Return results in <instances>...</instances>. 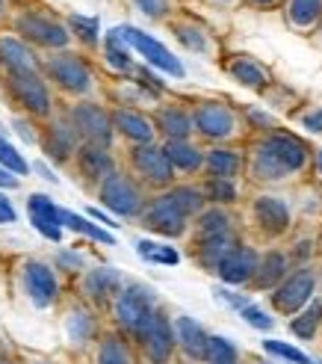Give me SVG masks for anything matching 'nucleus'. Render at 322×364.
<instances>
[{
    "label": "nucleus",
    "mask_w": 322,
    "mask_h": 364,
    "mask_svg": "<svg viewBox=\"0 0 322 364\" xmlns=\"http://www.w3.org/2000/svg\"><path fill=\"white\" fill-rule=\"evenodd\" d=\"M157 311L154 308V290L145 284H128L121 287V294L116 299V320L121 329H128L139 338L142 326L151 320V314Z\"/></svg>",
    "instance_id": "nucleus-1"
},
{
    "label": "nucleus",
    "mask_w": 322,
    "mask_h": 364,
    "mask_svg": "<svg viewBox=\"0 0 322 364\" xmlns=\"http://www.w3.org/2000/svg\"><path fill=\"white\" fill-rule=\"evenodd\" d=\"M101 202L118 216H139L145 210L142 190L121 172H110L101 181Z\"/></svg>",
    "instance_id": "nucleus-2"
},
{
    "label": "nucleus",
    "mask_w": 322,
    "mask_h": 364,
    "mask_svg": "<svg viewBox=\"0 0 322 364\" xmlns=\"http://www.w3.org/2000/svg\"><path fill=\"white\" fill-rule=\"evenodd\" d=\"M187 220L189 216L177 208V202L172 198V193H163L148 202V208L142 210V225L163 234V237H181L187 231Z\"/></svg>",
    "instance_id": "nucleus-3"
},
{
    "label": "nucleus",
    "mask_w": 322,
    "mask_h": 364,
    "mask_svg": "<svg viewBox=\"0 0 322 364\" xmlns=\"http://www.w3.org/2000/svg\"><path fill=\"white\" fill-rule=\"evenodd\" d=\"M313 287H316V272L311 267H301V269H296L293 276H287L275 287L272 305L278 308L281 314H296L311 302Z\"/></svg>",
    "instance_id": "nucleus-4"
},
{
    "label": "nucleus",
    "mask_w": 322,
    "mask_h": 364,
    "mask_svg": "<svg viewBox=\"0 0 322 364\" xmlns=\"http://www.w3.org/2000/svg\"><path fill=\"white\" fill-rule=\"evenodd\" d=\"M6 86L18 104H24L33 116L50 113V95L48 86L39 77V71H6Z\"/></svg>",
    "instance_id": "nucleus-5"
},
{
    "label": "nucleus",
    "mask_w": 322,
    "mask_h": 364,
    "mask_svg": "<svg viewBox=\"0 0 322 364\" xmlns=\"http://www.w3.org/2000/svg\"><path fill=\"white\" fill-rule=\"evenodd\" d=\"M118 30H121V36H124V42H128L133 50H139L142 57H145L148 65L166 71V75H172V77H184L181 60H177L166 45H160L157 39H151L148 33H142V30H136V27H118Z\"/></svg>",
    "instance_id": "nucleus-6"
},
{
    "label": "nucleus",
    "mask_w": 322,
    "mask_h": 364,
    "mask_svg": "<svg viewBox=\"0 0 322 364\" xmlns=\"http://www.w3.org/2000/svg\"><path fill=\"white\" fill-rule=\"evenodd\" d=\"M45 68H48L50 80L57 86H62L65 92L83 95V92L92 89V71H89V65L80 57H74V53L62 50V53H57V57H50Z\"/></svg>",
    "instance_id": "nucleus-7"
},
{
    "label": "nucleus",
    "mask_w": 322,
    "mask_h": 364,
    "mask_svg": "<svg viewBox=\"0 0 322 364\" xmlns=\"http://www.w3.org/2000/svg\"><path fill=\"white\" fill-rule=\"evenodd\" d=\"M139 341H142V350H145L148 361L151 364H166L174 353V326L169 323V317L163 311H154L151 320L142 326L139 332Z\"/></svg>",
    "instance_id": "nucleus-8"
},
{
    "label": "nucleus",
    "mask_w": 322,
    "mask_h": 364,
    "mask_svg": "<svg viewBox=\"0 0 322 364\" xmlns=\"http://www.w3.org/2000/svg\"><path fill=\"white\" fill-rule=\"evenodd\" d=\"M71 127L74 134L86 139V145H110L113 136V119L106 116L98 104H77L71 110Z\"/></svg>",
    "instance_id": "nucleus-9"
},
{
    "label": "nucleus",
    "mask_w": 322,
    "mask_h": 364,
    "mask_svg": "<svg viewBox=\"0 0 322 364\" xmlns=\"http://www.w3.org/2000/svg\"><path fill=\"white\" fill-rule=\"evenodd\" d=\"M192 119H195V131L207 139H228L237 131V116L222 101H201L195 107Z\"/></svg>",
    "instance_id": "nucleus-10"
},
{
    "label": "nucleus",
    "mask_w": 322,
    "mask_h": 364,
    "mask_svg": "<svg viewBox=\"0 0 322 364\" xmlns=\"http://www.w3.org/2000/svg\"><path fill=\"white\" fill-rule=\"evenodd\" d=\"M131 157H133L136 172L145 178L151 187H169V184H172L174 166L169 163L166 151H163V149H157L154 142H148V145H136Z\"/></svg>",
    "instance_id": "nucleus-11"
},
{
    "label": "nucleus",
    "mask_w": 322,
    "mask_h": 364,
    "mask_svg": "<svg viewBox=\"0 0 322 364\" xmlns=\"http://www.w3.org/2000/svg\"><path fill=\"white\" fill-rule=\"evenodd\" d=\"M18 30L42 48H65L71 39L60 21H50L48 15H39V12H24L18 18Z\"/></svg>",
    "instance_id": "nucleus-12"
},
{
    "label": "nucleus",
    "mask_w": 322,
    "mask_h": 364,
    "mask_svg": "<svg viewBox=\"0 0 322 364\" xmlns=\"http://www.w3.org/2000/svg\"><path fill=\"white\" fill-rule=\"evenodd\" d=\"M260 145L275 157V163L287 175L305 169V163H308V145L301 142L299 136H293V134H270Z\"/></svg>",
    "instance_id": "nucleus-13"
},
{
    "label": "nucleus",
    "mask_w": 322,
    "mask_h": 364,
    "mask_svg": "<svg viewBox=\"0 0 322 364\" xmlns=\"http://www.w3.org/2000/svg\"><path fill=\"white\" fill-rule=\"evenodd\" d=\"M257 267H260L257 252L252 246H237L225 255V261L219 264L216 272L225 284H245V282H255Z\"/></svg>",
    "instance_id": "nucleus-14"
},
{
    "label": "nucleus",
    "mask_w": 322,
    "mask_h": 364,
    "mask_svg": "<svg viewBox=\"0 0 322 364\" xmlns=\"http://www.w3.org/2000/svg\"><path fill=\"white\" fill-rule=\"evenodd\" d=\"M27 208H30V223L33 228L42 234V237L60 243L62 240V216H60V208L50 202L48 196L42 193H33L27 198Z\"/></svg>",
    "instance_id": "nucleus-15"
},
{
    "label": "nucleus",
    "mask_w": 322,
    "mask_h": 364,
    "mask_svg": "<svg viewBox=\"0 0 322 364\" xmlns=\"http://www.w3.org/2000/svg\"><path fill=\"white\" fill-rule=\"evenodd\" d=\"M24 287H27V296L33 299L35 308H48L57 299V279H53V269L48 264L30 261L24 267Z\"/></svg>",
    "instance_id": "nucleus-16"
},
{
    "label": "nucleus",
    "mask_w": 322,
    "mask_h": 364,
    "mask_svg": "<svg viewBox=\"0 0 322 364\" xmlns=\"http://www.w3.org/2000/svg\"><path fill=\"white\" fill-rule=\"evenodd\" d=\"M255 223L260 225L263 234L278 237V234L290 228V208L275 196H260L255 202Z\"/></svg>",
    "instance_id": "nucleus-17"
},
{
    "label": "nucleus",
    "mask_w": 322,
    "mask_h": 364,
    "mask_svg": "<svg viewBox=\"0 0 322 364\" xmlns=\"http://www.w3.org/2000/svg\"><path fill=\"white\" fill-rule=\"evenodd\" d=\"M174 338L184 347V353L195 361H207V347H210V335L201 329L192 317H174Z\"/></svg>",
    "instance_id": "nucleus-18"
},
{
    "label": "nucleus",
    "mask_w": 322,
    "mask_h": 364,
    "mask_svg": "<svg viewBox=\"0 0 322 364\" xmlns=\"http://www.w3.org/2000/svg\"><path fill=\"white\" fill-rule=\"evenodd\" d=\"M237 246L240 243H237V237L231 231L228 234H210V237H199V240H195V258H199L201 267L216 272L219 264L225 261V255L231 249H237Z\"/></svg>",
    "instance_id": "nucleus-19"
},
{
    "label": "nucleus",
    "mask_w": 322,
    "mask_h": 364,
    "mask_svg": "<svg viewBox=\"0 0 322 364\" xmlns=\"http://www.w3.org/2000/svg\"><path fill=\"white\" fill-rule=\"evenodd\" d=\"M83 294L95 302H106L113 294H121V276L113 267H98L89 269L83 279Z\"/></svg>",
    "instance_id": "nucleus-20"
},
{
    "label": "nucleus",
    "mask_w": 322,
    "mask_h": 364,
    "mask_svg": "<svg viewBox=\"0 0 322 364\" xmlns=\"http://www.w3.org/2000/svg\"><path fill=\"white\" fill-rule=\"evenodd\" d=\"M113 127H118L124 136L139 142V145L154 142V131H157V127L151 124V119H145L136 110H116L113 113Z\"/></svg>",
    "instance_id": "nucleus-21"
},
{
    "label": "nucleus",
    "mask_w": 322,
    "mask_h": 364,
    "mask_svg": "<svg viewBox=\"0 0 322 364\" xmlns=\"http://www.w3.org/2000/svg\"><path fill=\"white\" fill-rule=\"evenodd\" d=\"M77 166L89 181H104L113 169V157L104 145H83L77 151Z\"/></svg>",
    "instance_id": "nucleus-22"
},
{
    "label": "nucleus",
    "mask_w": 322,
    "mask_h": 364,
    "mask_svg": "<svg viewBox=\"0 0 322 364\" xmlns=\"http://www.w3.org/2000/svg\"><path fill=\"white\" fill-rule=\"evenodd\" d=\"M163 151H166V157H169V163L174 169H181V172H199L201 166H204V154L195 149L192 142H187V139H166V145H163Z\"/></svg>",
    "instance_id": "nucleus-23"
},
{
    "label": "nucleus",
    "mask_w": 322,
    "mask_h": 364,
    "mask_svg": "<svg viewBox=\"0 0 322 364\" xmlns=\"http://www.w3.org/2000/svg\"><path fill=\"white\" fill-rule=\"evenodd\" d=\"M0 65L6 71H39V63H35L30 48L18 39H9V36L0 39Z\"/></svg>",
    "instance_id": "nucleus-24"
},
{
    "label": "nucleus",
    "mask_w": 322,
    "mask_h": 364,
    "mask_svg": "<svg viewBox=\"0 0 322 364\" xmlns=\"http://www.w3.org/2000/svg\"><path fill=\"white\" fill-rule=\"evenodd\" d=\"M157 127L166 134V139H187L195 131V119L181 107H163L157 113Z\"/></svg>",
    "instance_id": "nucleus-25"
},
{
    "label": "nucleus",
    "mask_w": 322,
    "mask_h": 364,
    "mask_svg": "<svg viewBox=\"0 0 322 364\" xmlns=\"http://www.w3.org/2000/svg\"><path fill=\"white\" fill-rule=\"evenodd\" d=\"M287 279V255L284 252H270L260 258L257 276H255V287L257 290H272Z\"/></svg>",
    "instance_id": "nucleus-26"
},
{
    "label": "nucleus",
    "mask_w": 322,
    "mask_h": 364,
    "mask_svg": "<svg viewBox=\"0 0 322 364\" xmlns=\"http://www.w3.org/2000/svg\"><path fill=\"white\" fill-rule=\"evenodd\" d=\"M204 166L213 178H228L234 181V175L240 172V154L231 151V149H213L204 160Z\"/></svg>",
    "instance_id": "nucleus-27"
},
{
    "label": "nucleus",
    "mask_w": 322,
    "mask_h": 364,
    "mask_svg": "<svg viewBox=\"0 0 322 364\" xmlns=\"http://www.w3.org/2000/svg\"><path fill=\"white\" fill-rule=\"evenodd\" d=\"M60 216H62V225H68L71 231L86 234V237H92V240H98V243H106V246L116 243V237H113L110 231H104L98 223H89L86 216H80V213H71V210H62V208H60Z\"/></svg>",
    "instance_id": "nucleus-28"
},
{
    "label": "nucleus",
    "mask_w": 322,
    "mask_h": 364,
    "mask_svg": "<svg viewBox=\"0 0 322 364\" xmlns=\"http://www.w3.org/2000/svg\"><path fill=\"white\" fill-rule=\"evenodd\" d=\"M231 75L248 89H263L266 83H270V75L263 71V65H257L255 60H248V57H240V60L231 63Z\"/></svg>",
    "instance_id": "nucleus-29"
},
{
    "label": "nucleus",
    "mask_w": 322,
    "mask_h": 364,
    "mask_svg": "<svg viewBox=\"0 0 322 364\" xmlns=\"http://www.w3.org/2000/svg\"><path fill=\"white\" fill-rule=\"evenodd\" d=\"M287 18L301 30L313 27L322 18V0H287Z\"/></svg>",
    "instance_id": "nucleus-30"
},
{
    "label": "nucleus",
    "mask_w": 322,
    "mask_h": 364,
    "mask_svg": "<svg viewBox=\"0 0 322 364\" xmlns=\"http://www.w3.org/2000/svg\"><path fill=\"white\" fill-rule=\"evenodd\" d=\"M136 255L142 261L163 264V267H174L177 261H181V255L174 252V246H163V243H154V240H139L136 243Z\"/></svg>",
    "instance_id": "nucleus-31"
},
{
    "label": "nucleus",
    "mask_w": 322,
    "mask_h": 364,
    "mask_svg": "<svg viewBox=\"0 0 322 364\" xmlns=\"http://www.w3.org/2000/svg\"><path fill=\"white\" fill-rule=\"evenodd\" d=\"M104 53H106V63H110V65H116V68H121V71L131 68L128 42H124V36H121L118 27L106 33V48H104Z\"/></svg>",
    "instance_id": "nucleus-32"
},
{
    "label": "nucleus",
    "mask_w": 322,
    "mask_h": 364,
    "mask_svg": "<svg viewBox=\"0 0 322 364\" xmlns=\"http://www.w3.org/2000/svg\"><path fill=\"white\" fill-rule=\"evenodd\" d=\"M199 237H210V234H228L231 231V216L219 208H210L199 213Z\"/></svg>",
    "instance_id": "nucleus-33"
},
{
    "label": "nucleus",
    "mask_w": 322,
    "mask_h": 364,
    "mask_svg": "<svg viewBox=\"0 0 322 364\" xmlns=\"http://www.w3.org/2000/svg\"><path fill=\"white\" fill-rule=\"evenodd\" d=\"M71 149H74V127L53 124L50 134H48V151L57 160H62V157H68Z\"/></svg>",
    "instance_id": "nucleus-34"
},
{
    "label": "nucleus",
    "mask_w": 322,
    "mask_h": 364,
    "mask_svg": "<svg viewBox=\"0 0 322 364\" xmlns=\"http://www.w3.org/2000/svg\"><path fill=\"white\" fill-rule=\"evenodd\" d=\"M319 323H322V302H313L305 314L293 317L290 329H293V335H299V338H305V341H308V338H313V335H316Z\"/></svg>",
    "instance_id": "nucleus-35"
},
{
    "label": "nucleus",
    "mask_w": 322,
    "mask_h": 364,
    "mask_svg": "<svg viewBox=\"0 0 322 364\" xmlns=\"http://www.w3.org/2000/svg\"><path fill=\"white\" fill-rule=\"evenodd\" d=\"M172 198L177 202V208H181L187 216H199L201 208H204V190H195V187H174L169 190Z\"/></svg>",
    "instance_id": "nucleus-36"
},
{
    "label": "nucleus",
    "mask_w": 322,
    "mask_h": 364,
    "mask_svg": "<svg viewBox=\"0 0 322 364\" xmlns=\"http://www.w3.org/2000/svg\"><path fill=\"white\" fill-rule=\"evenodd\" d=\"M98 364H133L131 361V350L124 347L121 338H104L101 353H98Z\"/></svg>",
    "instance_id": "nucleus-37"
},
{
    "label": "nucleus",
    "mask_w": 322,
    "mask_h": 364,
    "mask_svg": "<svg viewBox=\"0 0 322 364\" xmlns=\"http://www.w3.org/2000/svg\"><path fill=\"white\" fill-rule=\"evenodd\" d=\"M204 198H210L213 205H231V202H237L234 181H228V178H210L207 187H204Z\"/></svg>",
    "instance_id": "nucleus-38"
},
{
    "label": "nucleus",
    "mask_w": 322,
    "mask_h": 364,
    "mask_svg": "<svg viewBox=\"0 0 322 364\" xmlns=\"http://www.w3.org/2000/svg\"><path fill=\"white\" fill-rule=\"evenodd\" d=\"M207 364H237V347L228 338L213 335L207 347Z\"/></svg>",
    "instance_id": "nucleus-39"
},
{
    "label": "nucleus",
    "mask_w": 322,
    "mask_h": 364,
    "mask_svg": "<svg viewBox=\"0 0 322 364\" xmlns=\"http://www.w3.org/2000/svg\"><path fill=\"white\" fill-rule=\"evenodd\" d=\"M263 350L270 355H278L284 361H290V364H319V361H313L311 355H305L301 350H296L293 343H284V341H263Z\"/></svg>",
    "instance_id": "nucleus-40"
},
{
    "label": "nucleus",
    "mask_w": 322,
    "mask_h": 364,
    "mask_svg": "<svg viewBox=\"0 0 322 364\" xmlns=\"http://www.w3.org/2000/svg\"><path fill=\"white\" fill-rule=\"evenodd\" d=\"M0 166L4 169H9L12 175H27L30 172V166H27V160L15 151V145L12 142H6L4 136H0Z\"/></svg>",
    "instance_id": "nucleus-41"
},
{
    "label": "nucleus",
    "mask_w": 322,
    "mask_h": 364,
    "mask_svg": "<svg viewBox=\"0 0 322 364\" xmlns=\"http://www.w3.org/2000/svg\"><path fill=\"white\" fill-rule=\"evenodd\" d=\"M174 36L181 39L189 50H199L204 53L207 50V36L199 30V27H189V24H174Z\"/></svg>",
    "instance_id": "nucleus-42"
},
{
    "label": "nucleus",
    "mask_w": 322,
    "mask_h": 364,
    "mask_svg": "<svg viewBox=\"0 0 322 364\" xmlns=\"http://www.w3.org/2000/svg\"><path fill=\"white\" fill-rule=\"evenodd\" d=\"M71 30H74L77 39H83L86 45L98 42V18H83V15H71Z\"/></svg>",
    "instance_id": "nucleus-43"
},
{
    "label": "nucleus",
    "mask_w": 322,
    "mask_h": 364,
    "mask_svg": "<svg viewBox=\"0 0 322 364\" xmlns=\"http://www.w3.org/2000/svg\"><path fill=\"white\" fill-rule=\"evenodd\" d=\"M243 320L248 323V326H255V329H260V332H270L272 329V317L263 311V308H257V305H245L243 308Z\"/></svg>",
    "instance_id": "nucleus-44"
},
{
    "label": "nucleus",
    "mask_w": 322,
    "mask_h": 364,
    "mask_svg": "<svg viewBox=\"0 0 322 364\" xmlns=\"http://www.w3.org/2000/svg\"><path fill=\"white\" fill-rule=\"evenodd\" d=\"M133 4L145 12L148 18H163L166 12H169V4L172 0H133Z\"/></svg>",
    "instance_id": "nucleus-45"
},
{
    "label": "nucleus",
    "mask_w": 322,
    "mask_h": 364,
    "mask_svg": "<svg viewBox=\"0 0 322 364\" xmlns=\"http://www.w3.org/2000/svg\"><path fill=\"white\" fill-rule=\"evenodd\" d=\"M68 332H71V338L74 341H83L86 338V332H89V317L86 314H71V323H68Z\"/></svg>",
    "instance_id": "nucleus-46"
},
{
    "label": "nucleus",
    "mask_w": 322,
    "mask_h": 364,
    "mask_svg": "<svg viewBox=\"0 0 322 364\" xmlns=\"http://www.w3.org/2000/svg\"><path fill=\"white\" fill-rule=\"evenodd\" d=\"M301 124H305L311 134H322V107L313 110V113H308L305 119H301Z\"/></svg>",
    "instance_id": "nucleus-47"
},
{
    "label": "nucleus",
    "mask_w": 322,
    "mask_h": 364,
    "mask_svg": "<svg viewBox=\"0 0 322 364\" xmlns=\"http://www.w3.org/2000/svg\"><path fill=\"white\" fill-rule=\"evenodd\" d=\"M9 223H15V208L9 205V198L0 193V225H9Z\"/></svg>",
    "instance_id": "nucleus-48"
},
{
    "label": "nucleus",
    "mask_w": 322,
    "mask_h": 364,
    "mask_svg": "<svg viewBox=\"0 0 322 364\" xmlns=\"http://www.w3.org/2000/svg\"><path fill=\"white\" fill-rule=\"evenodd\" d=\"M216 296H219V299H225L228 305H234V308H240V311H243V308H245V305H252V302H248L245 296H237V294H231V290H216Z\"/></svg>",
    "instance_id": "nucleus-49"
},
{
    "label": "nucleus",
    "mask_w": 322,
    "mask_h": 364,
    "mask_svg": "<svg viewBox=\"0 0 322 364\" xmlns=\"http://www.w3.org/2000/svg\"><path fill=\"white\" fill-rule=\"evenodd\" d=\"M15 187H18V178L9 169L0 166V190H15Z\"/></svg>",
    "instance_id": "nucleus-50"
},
{
    "label": "nucleus",
    "mask_w": 322,
    "mask_h": 364,
    "mask_svg": "<svg viewBox=\"0 0 322 364\" xmlns=\"http://www.w3.org/2000/svg\"><path fill=\"white\" fill-rule=\"evenodd\" d=\"M89 216H92V220H98V223H104V225H110V228H116V225H118V223H113L106 213H101L98 208H89Z\"/></svg>",
    "instance_id": "nucleus-51"
},
{
    "label": "nucleus",
    "mask_w": 322,
    "mask_h": 364,
    "mask_svg": "<svg viewBox=\"0 0 322 364\" xmlns=\"http://www.w3.org/2000/svg\"><path fill=\"white\" fill-rule=\"evenodd\" d=\"M252 119H255L257 124H266V127H272V124H275L272 116H263V113H252Z\"/></svg>",
    "instance_id": "nucleus-52"
},
{
    "label": "nucleus",
    "mask_w": 322,
    "mask_h": 364,
    "mask_svg": "<svg viewBox=\"0 0 322 364\" xmlns=\"http://www.w3.org/2000/svg\"><path fill=\"white\" fill-rule=\"evenodd\" d=\"M252 4H257V6H272L275 0H252Z\"/></svg>",
    "instance_id": "nucleus-53"
},
{
    "label": "nucleus",
    "mask_w": 322,
    "mask_h": 364,
    "mask_svg": "<svg viewBox=\"0 0 322 364\" xmlns=\"http://www.w3.org/2000/svg\"><path fill=\"white\" fill-rule=\"evenodd\" d=\"M316 172L322 175V151H316Z\"/></svg>",
    "instance_id": "nucleus-54"
},
{
    "label": "nucleus",
    "mask_w": 322,
    "mask_h": 364,
    "mask_svg": "<svg viewBox=\"0 0 322 364\" xmlns=\"http://www.w3.org/2000/svg\"><path fill=\"white\" fill-rule=\"evenodd\" d=\"M6 9H9V0H0V15H6Z\"/></svg>",
    "instance_id": "nucleus-55"
}]
</instances>
